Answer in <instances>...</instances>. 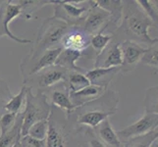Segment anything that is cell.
<instances>
[{
	"label": "cell",
	"mask_w": 158,
	"mask_h": 147,
	"mask_svg": "<svg viewBox=\"0 0 158 147\" xmlns=\"http://www.w3.org/2000/svg\"><path fill=\"white\" fill-rule=\"evenodd\" d=\"M153 27L150 20L146 17L143 11L135 1H123L122 19L117 30L113 32V39L134 41L140 45L146 44L148 47L158 42V37H151L148 29Z\"/></svg>",
	"instance_id": "obj_1"
},
{
	"label": "cell",
	"mask_w": 158,
	"mask_h": 147,
	"mask_svg": "<svg viewBox=\"0 0 158 147\" xmlns=\"http://www.w3.org/2000/svg\"><path fill=\"white\" fill-rule=\"evenodd\" d=\"M119 101L118 92L107 89L98 99L89 102L76 110L78 112L76 122L79 126L94 129L99 124L117 112Z\"/></svg>",
	"instance_id": "obj_2"
},
{
	"label": "cell",
	"mask_w": 158,
	"mask_h": 147,
	"mask_svg": "<svg viewBox=\"0 0 158 147\" xmlns=\"http://www.w3.org/2000/svg\"><path fill=\"white\" fill-rule=\"evenodd\" d=\"M69 29L70 26L59 19L50 17L43 20L37 31L36 39L32 42L30 53L23 57V60L31 61L46 50L60 46V40Z\"/></svg>",
	"instance_id": "obj_3"
},
{
	"label": "cell",
	"mask_w": 158,
	"mask_h": 147,
	"mask_svg": "<svg viewBox=\"0 0 158 147\" xmlns=\"http://www.w3.org/2000/svg\"><path fill=\"white\" fill-rule=\"evenodd\" d=\"M51 112V106L47 99L45 92L37 91L36 94L31 92L29 88L26 97V105L23 111V124H22L21 135L28 134L30 128L35 123L41 120H48Z\"/></svg>",
	"instance_id": "obj_4"
},
{
	"label": "cell",
	"mask_w": 158,
	"mask_h": 147,
	"mask_svg": "<svg viewBox=\"0 0 158 147\" xmlns=\"http://www.w3.org/2000/svg\"><path fill=\"white\" fill-rule=\"evenodd\" d=\"M92 5V0L88 1H63L56 0L53 5L52 17L63 21L70 27H81Z\"/></svg>",
	"instance_id": "obj_5"
},
{
	"label": "cell",
	"mask_w": 158,
	"mask_h": 147,
	"mask_svg": "<svg viewBox=\"0 0 158 147\" xmlns=\"http://www.w3.org/2000/svg\"><path fill=\"white\" fill-rule=\"evenodd\" d=\"M68 76V71L53 65L41 70L40 72L24 80L23 84H26L31 89L35 88L37 91H44L46 88H52L60 84L66 83Z\"/></svg>",
	"instance_id": "obj_6"
},
{
	"label": "cell",
	"mask_w": 158,
	"mask_h": 147,
	"mask_svg": "<svg viewBox=\"0 0 158 147\" xmlns=\"http://www.w3.org/2000/svg\"><path fill=\"white\" fill-rule=\"evenodd\" d=\"M21 15H23V8L19 1L13 2L11 0H6L0 3V39L6 36L20 44L32 43L31 39L15 35L10 30V24Z\"/></svg>",
	"instance_id": "obj_7"
},
{
	"label": "cell",
	"mask_w": 158,
	"mask_h": 147,
	"mask_svg": "<svg viewBox=\"0 0 158 147\" xmlns=\"http://www.w3.org/2000/svg\"><path fill=\"white\" fill-rule=\"evenodd\" d=\"M158 129V115L144 112V115L137 122L118 130L117 137L122 143H126L131 139L143 137Z\"/></svg>",
	"instance_id": "obj_8"
},
{
	"label": "cell",
	"mask_w": 158,
	"mask_h": 147,
	"mask_svg": "<svg viewBox=\"0 0 158 147\" xmlns=\"http://www.w3.org/2000/svg\"><path fill=\"white\" fill-rule=\"evenodd\" d=\"M111 24V16L107 11L100 8L96 4L95 0H92V5L89 10L85 19L81 24V28L91 37L103 34Z\"/></svg>",
	"instance_id": "obj_9"
},
{
	"label": "cell",
	"mask_w": 158,
	"mask_h": 147,
	"mask_svg": "<svg viewBox=\"0 0 158 147\" xmlns=\"http://www.w3.org/2000/svg\"><path fill=\"white\" fill-rule=\"evenodd\" d=\"M62 50L63 48L58 46L55 48L49 49V50H46L41 55H40L34 60H31V61H26V60L22 59L20 64V70H21L22 78H23V81L31 78V76L40 72L41 70L53 66Z\"/></svg>",
	"instance_id": "obj_10"
},
{
	"label": "cell",
	"mask_w": 158,
	"mask_h": 147,
	"mask_svg": "<svg viewBox=\"0 0 158 147\" xmlns=\"http://www.w3.org/2000/svg\"><path fill=\"white\" fill-rule=\"evenodd\" d=\"M120 47L122 50L123 63L121 66V73L127 74L134 71L138 64L140 63L148 47L144 48L134 41L124 40L120 42Z\"/></svg>",
	"instance_id": "obj_11"
},
{
	"label": "cell",
	"mask_w": 158,
	"mask_h": 147,
	"mask_svg": "<svg viewBox=\"0 0 158 147\" xmlns=\"http://www.w3.org/2000/svg\"><path fill=\"white\" fill-rule=\"evenodd\" d=\"M90 39L91 36L81 27H70L60 40L59 45L63 49L84 53L90 46Z\"/></svg>",
	"instance_id": "obj_12"
},
{
	"label": "cell",
	"mask_w": 158,
	"mask_h": 147,
	"mask_svg": "<svg viewBox=\"0 0 158 147\" xmlns=\"http://www.w3.org/2000/svg\"><path fill=\"white\" fill-rule=\"evenodd\" d=\"M69 137V130L66 124L58 121L50 112L48 118V132L45 138L46 147H66Z\"/></svg>",
	"instance_id": "obj_13"
},
{
	"label": "cell",
	"mask_w": 158,
	"mask_h": 147,
	"mask_svg": "<svg viewBox=\"0 0 158 147\" xmlns=\"http://www.w3.org/2000/svg\"><path fill=\"white\" fill-rule=\"evenodd\" d=\"M123 63L120 42L112 40L100 55L95 57L94 68H121Z\"/></svg>",
	"instance_id": "obj_14"
},
{
	"label": "cell",
	"mask_w": 158,
	"mask_h": 147,
	"mask_svg": "<svg viewBox=\"0 0 158 147\" xmlns=\"http://www.w3.org/2000/svg\"><path fill=\"white\" fill-rule=\"evenodd\" d=\"M49 99L53 106L66 112V118L69 119L75 112V106L70 99V91L66 85V83L60 84L50 88Z\"/></svg>",
	"instance_id": "obj_15"
},
{
	"label": "cell",
	"mask_w": 158,
	"mask_h": 147,
	"mask_svg": "<svg viewBox=\"0 0 158 147\" xmlns=\"http://www.w3.org/2000/svg\"><path fill=\"white\" fill-rule=\"evenodd\" d=\"M108 88H100V86L90 84L88 88L77 92H70V99L75 106V111L78 108L88 104L101 97Z\"/></svg>",
	"instance_id": "obj_16"
},
{
	"label": "cell",
	"mask_w": 158,
	"mask_h": 147,
	"mask_svg": "<svg viewBox=\"0 0 158 147\" xmlns=\"http://www.w3.org/2000/svg\"><path fill=\"white\" fill-rule=\"evenodd\" d=\"M121 72V68H94L88 70L85 77L89 80L90 84L108 88L109 84L115 78V76Z\"/></svg>",
	"instance_id": "obj_17"
},
{
	"label": "cell",
	"mask_w": 158,
	"mask_h": 147,
	"mask_svg": "<svg viewBox=\"0 0 158 147\" xmlns=\"http://www.w3.org/2000/svg\"><path fill=\"white\" fill-rule=\"evenodd\" d=\"M84 53L73 51V50H68V49H63L61 53L59 54V56L56 60V62L54 65H56L58 67H61L65 69L68 72H78V73H83L85 74L86 71L83 67H80L77 65V61L83 56Z\"/></svg>",
	"instance_id": "obj_18"
},
{
	"label": "cell",
	"mask_w": 158,
	"mask_h": 147,
	"mask_svg": "<svg viewBox=\"0 0 158 147\" xmlns=\"http://www.w3.org/2000/svg\"><path fill=\"white\" fill-rule=\"evenodd\" d=\"M94 132L106 147H124V144L118 138L117 133L114 130L109 119L99 124Z\"/></svg>",
	"instance_id": "obj_19"
},
{
	"label": "cell",
	"mask_w": 158,
	"mask_h": 147,
	"mask_svg": "<svg viewBox=\"0 0 158 147\" xmlns=\"http://www.w3.org/2000/svg\"><path fill=\"white\" fill-rule=\"evenodd\" d=\"M23 112L18 114L16 123L9 132L0 135V147H15L21 139V129L23 124Z\"/></svg>",
	"instance_id": "obj_20"
},
{
	"label": "cell",
	"mask_w": 158,
	"mask_h": 147,
	"mask_svg": "<svg viewBox=\"0 0 158 147\" xmlns=\"http://www.w3.org/2000/svg\"><path fill=\"white\" fill-rule=\"evenodd\" d=\"M96 4L110 14L111 24L117 28L120 25L123 13V1L121 0H95Z\"/></svg>",
	"instance_id": "obj_21"
},
{
	"label": "cell",
	"mask_w": 158,
	"mask_h": 147,
	"mask_svg": "<svg viewBox=\"0 0 158 147\" xmlns=\"http://www.w3.org/2000/svg\"><path fill=\"white\" fill-rule=\"evenodd\" d=\"M28 90H29L28 86L26 84H23V86H22L19 91V93L13 95L10 98V100H8L4 104L3 106L4 111L16 114V115H18V114L23 112L24 111L23 107L25 109V105H26V97H27V92H28Z\"/></svg>",
	"instance_id": "obj_22"
},
{
	"label": "cell",
	"mask_w": 158,
	"mask_h": 147,
	"mask_svg": "<svg viewBox=\"0 0 158 147\" xmlns=\"http://www.w3.org/2000/svg\"><path fill=\"white\" fill-rule=\"evenodd\" d=\"M56 0H24V1H19L23 8V16L27 19L30 20L34 18V14L36 13L40 9L43 8L47 5H54Z\"/></svg>",
	"instance_id": "obj_23"
},
{
	"label": "cell",
	"mask_w": 158,
	"mask_h": 147,
	"mask_svg": "<svg viewBox=\"0 0 158 147\" xmlns=\"http://www.w3.org/2000/svg\"><path fill=\"white\" fill-rule=\"evenodd\" d=\"M66 85L70 92H77L90 85L85 74L78 72H70L66 81Z\"/></svg>",
	"instance_id": "obj_24"
},
{
	"label": "cell",
	"mask_w": 158,
	"mask_h": 147,
	"mask_svg": "<svg viewBox=\"0 0 158 147\" xmlns=\"http://www.w3.org/2000/svg\"><path fill=\"white\" fill-rule=\"evenodd\" d=\"M144 111L158 115V86H151L145 91Z\"/></svg>",
	"instance_id": "obj_25"
},
{
	"label": "cell",
	"mask_w": 158,
	"mask_h": 147,
	"mask_svg": "<svg viewBox=\"0 0 158 147\" xmlns=\"http://www.w3.org/2000/svg\"><path fill=\"white\" fill-rule=\"evenodd\" d=\"M113 40V35H104L98 34L91 37L90 46L92 47L95 54V57L102 53V51L108 46V44Z\"/></svg>",
	"instance_id": "obj_26"
},
{
	"label": "cell",
	"mask_w": 158,
	"mask_h": 147,
	"mask_svg": "<svg viewBox=\"0 0 158 147\" xmlns=\"http://www.w3.org/2000/svg\"><path fill=\"white\" fill-rule=\"evenodd\" d=\"M158 138V129L150 133H148L143 137H135L131 139L126 143H123L124 147H149L154 140Z\"/></svg>",
	"instance_id": "obj_27"
},
{
	"label": "cell",
	"mask_w": 158,
	"mask_h": 147,
	"mask_svg": "<svg viewBox=\"0 0 158 147\" xmlns=\"http://www.w3.org/2000/svg\"><path fill=\"white\" fill-rule=\"evenodd\" d=\"M135 2L139 6V8L143 11L150 22L153 25V28L158 29V12L156 11L153 4L151 3V0H135Z\"/></svg>",
	"instance_id": "obj_28"
},
{
	"label": "cell",
	"mask_w": 158,
	"mask_h": 147,
	"mask_svg": "<svg viewBox=\"0 0 158 147\" xmlns=\"http://www.w3.org/2000/svg\"><path fill=\"white\" fill-rule=\"evenodd\" d=\"M140 63L145 66L151 67L158 73V42L150 47H148V50L144 53Z\"/></svg>",
	"instance_id": "obj_29"
},
{
	"label": "cell",
	"mask_w": 158,
	"mask_h": 147,
	"mask_svg": "<svg viewBox=\"0 0 158 147\" xmlns=\"http://www.w3.org/2000/svg\"><path fill=\"white\" fill-rule=\"evenodd\" d=\"M47 132H48V120H41V121H39L32 125L30 128L27 135H30V137L35 139L45 140L47 137Z\"/></svg>",
	"instance_id": "obj_30"
},
{
	"label": "cell",
	"mask_w": 158,
	"mask_h": 147,
	"mask_svg": "<svg viewBox=\"0 0 158 147\" xmlns=\"http://www.w3.org/2000/svg\"><path fill=\"white\" fill-rule=\"evenodd\" d=\"M17 116L18 115L16 114L9 112H4L0 116V135H3L13 128L17 120Z\"/></svg>",
	"instance_id": "obj_31"
},
{
	"label": "cell",
	"mask_w": 158,
	"mask_h": 147,
	"mask_svg": "<svg viewBox=\"0 0 158 147\" xmlns=\"http://www.w3.org/2000/svg\"><path fill=\"white\" fill-rule=\"evenodd\" d=\"M19 143L23 147H46L45 140H40L35 139L30 135H25L21 137Z\"/></svg>",
	"instance_id": "obj_32"
},
{
	"label": "cell",
	"mask_w": 158,
	"mask_h": 147,
	"mask_svg": "<svg viewBox=\"0 0 158 147\" xmlns=\"http://www.w3.org/2000/svg\"><path fill=\"white\" fill-rule=\"evenodd\" d=\"M85 135L86 137V142L89 144V147H106L91 129L88 128V129L85 130Z\"/></svg>",
	"instance_id": "obj_33"
},
{
	"label": "cell",
	"mask_w": 158,
	"mask_h": 147,
	"mask_svg": "<svg viewBox=\"0 0 158 147\" xmlns=\"http://www.w3.org/2000/svg\"><path fill=\"white\" fill-rule=\"evenodd\" d=\"M12 96L13 94L9 88V85L6 83V80H4L0 77V101L6 103Z\"/></svg>",
	"instance_id": "obj_34"
},
{
	"label": "cell",
	"mask_w": 158,
	"mask_h": 147,
	"mask_svg": "<svg viewBox=\"0 0 158 147\" xmlns=\"http://www.w3.org/2000/svg\"><path fill=\"white\" fill-rule=\"evenodd\" d=\"M4 104H5V102L0 101V116H1L2 114L5 112V111H4V109H3V106H4Z\"/></svg>",
	"instance_id": "obj_35"
},
{
	"label": "cell",
	"mask_w": 158,
	"mask_h": 147,
	"mask_svg": "<svg viewBox=\"0 0 158 147\" xmlns=\"http://www.w3.org/2000/svg\"><path fill=\"white\" fill-rule=\"evenodd\" d=\"M151 3L153 4V6L155 7L156 11L158 12V0H151Z\"/></svg>",
	"instance_id": "obj_36"
},
{
	"label": "cell",
	"mask_w": 158,
	"mask_h": 147,
	"mask_svg": "<svg viewBox=\"0 0 158 147\" xmlns=\"http://www.w3.org/2000/svg\"><path fill=\"white\" fill-rule=\"evenodd\" d=\"M149 147H158V138L156 140H154L153 142L151 143V145Z\"/></svg>",
	"instance_id": "obj_37"
},
{
	"label": "cell",
	"mask_w": 158,
	"mask_h": 147,
	"mask_svg": "<svg viewBox=\"0 0 158 147\" xmlns=\"http://www.w3.org/2000/svg\"><path fill=\"white\" fill-rule=\"evenodd\" d=\"M15 147H23V146H22V145H21V144H20V143L18 142V143H17V145H16Z\"/></svg>",
	"instance_id": "obj_38"
},
{
	"label": "cell",
	"mask_w": 158,
	"mask_h": 147,
	"mask_svg": "<svg viewBox=\"0 0 158 147\" xmlns=\"http://www.w3.org/2000/svg\"><path fill=\"white\" fill-rule=\"evenodd\" d=\"M79 147H84L83 145H79Z\"/></svg>",
	"instance_id": "obj_39"
}]
</instances>
